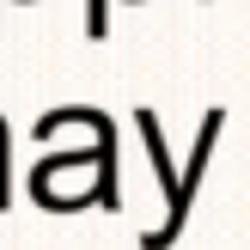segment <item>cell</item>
I'll use <instances>...</instances> for the list:
<instances>
[{
	"label": "cell",
	"instance_id": "2",
	"mask_svg": "<svg viewBox=\"0 0 250 250\" xmlns=\"http://www.w3.org/2000/svg\"><path fill=\"white\" fill-rule=\"evenodd\" d=\"M104 24H110V0H85V37H104Z\"/></svg>",
	"mask_w": 250,
	"mask_h": 250
},
{
	"label": "cell",
	"instance_id": "1",
	"mask_svg": "<svg viewBox=\"0 0 250 250\" xmlns=\"http://www.w3.org/2000/svg\"><path fill=\"white\" fill-rule=\"evenodd\" d=\"M134 128H141V146L146 159H153V177L159 189H165V220H159L153 232H141V250H171L183 238V226H189V202H183V171L171 165V146H165V128H159L153 110H134Z\"/></svg>",
	"mask_w": 250,
	"mask_h": 250
}]
</instances>
